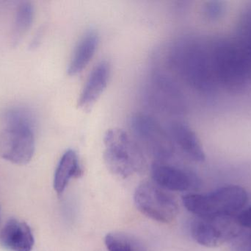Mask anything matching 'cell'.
Segmentation results:
<instances>
[{"label": "cell", "mask_w": 251, "mask_h": 251, "mask_svg": "<svg viewBox=\"0 0 251 251\" xmlns=\"http://www.w3.org/2000/svg\"><path fill=\"white\" fill-rule=\"evenodd\" d=\"M131 127L136 137L134 139L142 149L144 147L159 159L172 154L174 146L168 131L153 117L146 114L135 115L131 119Z\"/></svg>", "instance_id": "5"}, {"label": "cell", "mask_w": 251, "mask_h": 251, "mask_svg": "<svg viewBox=\"0 0 251 251\" xmlns=\"http://www.w3.org/2000/svg\"><path fill=\"white\" fill-rule=\"evenodd\" d=\"M110 74L111 68L107 61H101L93 69L78 100L79 108L89 110L95 104L107 88Z\"/></svg>", "instance_id": "9"}, {"label": "cell", "mask_w": 251, "mask_h": 251, "mask_svg": "<svg viewBox=\"0 0 251 251\" xmlns=\"http://www.w3.org/2000/svg\"><path fill=\"white\" fill-rule=\"evenodd\" d=\"M34 19V8L29 2H22L18 7L12 28L10 41L16 46L32 26Z\"/></svg>", "instance_id": "13"}, {"label": "cell", "mask_w": 251, "mask_h": 251, "mask_svg": "<svg viewBox=\"0 0 251 251\" xmlns=\"http://www.w3.org/2000/svg\"><path fill=\"white\" fill-rule=\"evenodd\" d=\"M35 239L26 223L10 219L0 231V246L9 251H32Z\"/></svg>", "instance_id": "10"}, {"label": "cell", "mask_w": 251, "mask_h": 251, "mask_svg": "<svg viewBox=\"0 0 251 251\" xmlns=\"http://www.w3.org/2000/svg\"><path fill=\"white\" fill-rule=\"evenodd\" d=\"M241 226L234 216L196 218L191 224V234L196 243L217 248L238 237Z\"/></svg>", "instance_id": "4"}, {"label": "cell", "mask_w": 251, "mask_h": 251, "mask_svg": "<svg viewBox=\"0 0 251 251\" xmlns=\"http://www.w3.org/2000/svg\"><path fill=\"white\" fill-rule=\"evenodd\" d=\"M104 243L109 251H149L141 240L125 233H110Z\"/></svg>", "instance_id": "14"}, {"label": "cell", "mask_w": 251, "mask_h": 251, "mask_svg": "<svg viewBox=\"0 0 251 251\" xmlns=\"http://www.w3.org/2000/svg\"><path fill=\"white\" fill-rule=\"evenodd\" d=\"M247 192L236 185L226 186L206 195L188 194L183 197L186 209L199 218L234 216L245 207Z\"/></svg>", "instance_id": "2"}, {"label": "cell", "mask_w": 251, "mask_h": 251, "mask_svg": "<svg viewBox=\"0 0 251 251\" xmlns=\"http://www.w3.org/2000/svg\"><path fill=\"white\" fill-rule=\"evenodd\" d=\"M5 127H19L34 131L35 118L30 109L26 107H15L9 109L4 116Z\"/></svg>", "instance_id": "15"}, {"label": "cell", "mask_w": 251, "mask_h": 251, "mask_svg": "<svg viewBox=\"0 0 251 251\" xmlns=\"http://www.w3.org/2000/svg\"><path fill=\"white\" fill-rule=\"evenodd\" d=\"M34 131L19 127H5L0 133V157L18 165H26L35 153Z\"/></svg>", "instance_id": "6"}, {"label": "cell", "mask_w": 251, "mask_h": 251, "mask_svg": "<svg viewBox=\"0 0 251 251\" xmlns=\"http://www.w3.org/2000/svg\"><path fill=\"white\" fill-rule=\"evenodd\" d=\"M104 162L113 175L126 178L146 168L143 149L123 130H107L104 134Z\"/></svg>", "instance_id": "1"}, {"label": "cell", "mask_w": 251, "mask_h": 251, "mask_svg": "<svg viewBox=\"0 0 251 251\" xmlns=\"http://www.w3.org/2000/svg\"><path fill=\"white\" fill-rule=\"evenodd\" d=\"M246 251H251V234L248 237V240H246Z\"/></svg>", "instance_id": "17"}, {"label": "cell", "mask_w": 251, "mask_h": 251, "mask_svg": "<svg viewBox=\"0 0 251 251\" xmlns=\"http://www.w3.org/2000/svg\"><path fill=\"white\" fill-rule=\"evenodd\" d=\"M168 133L174 146L178 147L187 157L195 162H204L206 155L201 142L187 124L179 121L172 122Z\"/></svg>", "instance_id": "8"}, {"label": "cell", "mask_w": 251, "mask_h": 251, "mask_svg": "<svg viewBox=\"0 0 251 251\" xmlns=\"http://www.w3.org/2000/svg\"><path fill=\"white\" fill-rule=\"evenodd\" d=\"M100 38L95 30L85 32L75 47V51L68 66V74L76 76L89 64L98 47Z\"/></svg>", "instance_id": "11"}, {"label": "cell", "mask_w": 251, "mask_h": 251, "mask_svg": "<svg viewBox=\"0 0 251 251\" xmlns=\"http://www.w3.org/2000/svg\"><path fill=\"white\" fill-rule=\"evenodd\" d=\"M0 211H1V209H0ZM0 221H1V214H0Z\"/></svg>", "instance_id": "18"}, {"label": "cell", "mask_w": 251, "mask_h": 251, "mask_svg": "<svg viewBox=\"0 0 251 251\" xmlns=\"http://www.w3.org/2000/svg\"><path fill=\"white\" fill-rule=\"evenodd\" d=\"M153 182L165 190L184 192L196 187L198 179L190 172L157 161L151 167Z\"/></svg>", "instance_id": "7"}, {"label": "cell", "mask_w": 251, "mask_h": 251, "mask_svg": "<svg viewBox=\"0 0 251 251\" xmlns=\"http://www.w3.org/2000/svg\"><path fill=\"white\" fill-rule=\"evenodd\" d=\"M134 200L139 212L156 222L169 223L178 215L176 201L165 190L151 181L139 184L134 192Z\"/></svg>", "instance_id": "3"}, {"label": "cell", "mask_w": 251, "mask_h": 251, "mask_svg": "<svg viewBox=\"0 0 251 251\" xmlns=\"http://www.w3.org/2000/svg\"><path fill=\"white\" fill-rule=\"evenodd\" d=\"M237 219L240 226L251 228V206L243 210L237 217Z\"/></svg>", "instance_id": "16"}, {"label": "cell", "mask_w": 251, "mask_h": 251, "mask_svg": "<svg viewBox=\"0 0 251 251\" xmlns=\"http://www.w3.org/2000/svg\"><path fill=\"white\" fill-rule=\"evenodd\" d=\"M82 173V167L76 152L72 149L66 150L60 158L54 172L53 182L54 191L57 195H61L71 179L77 178Z\"/></svg>", "instance_id": "12"}]
</instances>
